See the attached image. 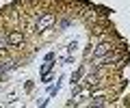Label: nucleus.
Wrapping results in <instances>:
<instances>
[{"mask_svg": "<svg viewBox=\"0 0 130 108\" xmlns=\"http://www.w3.org/2000/svg\"><path fill=\"white\" fill-rule=\"evenodd\" d=\"M15 69V63L13 61H7V63H0V74H7V71Z\"/></svg>", "mask_w": 130, "mask_h": 108, "instance_id": "nucleus-5", "label": "nucleus"}, {"mask_svg": "<svg viewBox=\"0 0 130 108\" xmlns=\"http://www.w3.org/2000/svg\"><path fill=\"white\" fill-rule=\"evenodd\" d=\"M80 76H83V69H80V71H76V74H74V76H72V84H74V82H76V80H78V78H80Z\"/></svg>", "mask_w": 130, "mask_h": 108, "instance_id": "nucleus-9", "label": "nucleus"}, {"mask_svg": "<svg viewBox=\"0 0 130 108\" xmlns=\"http://www.w3.org/2000/svg\"><path fill=\"white\" fill-rule=\"evenodd\" d=\"M52 24H54V15H52V13H46V15H41V17H39L37 30H39V33H41V30H48Z\"/></svg>", "mask_w": 130, "mask_h": 108, "instance_id": "nucleus-1", "label": "nucleus"}, {"mask_svg": "<svg viewBox=\"0 0 130 108\" xmlns=\"http://www.w3.org/2000/svg\"><path fill=\"white\" fill-rule=\"evenodd\" d=\"M117 61H119V56H117V54H111V56H108V54H104L102 65H111V63H117Z\"/></svg>", "mask_w": 130, "mask_h": 108, "instance_id": "nucleus-6", "label": "nucleus"}, {"mask_svg": "<svg viewBox=\"0 0 130 108\" xmlns=\"http://www.w3.org/2000/svg\"><path fill=\"white\" fill-rule=\"evenodd\" d=\"M85 82H87L89 87H95V84H98V76H89V78L85 80Z\"/></svg>", "mask_w": 130, "mask_h": 108, "instance_id": "nucleus-7", "label": "nucleus"}, {"mask_svg": "<svg viewBox=\"0 0 130 108\" xmlns=\"http://www.w3.org/2000/svg\"><path fill=\"white\" fill-rule=\"evenodd\" d=\"M111 43H100V46H98L95 48V50H93V56H98V58H100V56H104V54H108V52H111Z\"/></svg>", "mask_w": 130, "mask_h": 108, "instance_id": "nucleus-3", "label": "nucleus"}, {"mask_svg": "<svg viewBox=\"0 0 130 108\" xmlns=\"http://www.w3.org/2000/svg\"><path fill=\"white\" fill-rule=\"evenodd\" d=\"M22 41H24V35L22 33H9V35H7V43H9V46H20Z\"/></svg>", "mask_w": 130, "mask_h": 108, "instance_id": "nucleus-2", "label": "nucleus"}, {"mask_svg": "<svg viewBox=\"0 0 130 108\" xmlns=\"http://www.w3.org/2000/svg\"><path fill=\"white\" fill-rule=\"evenodd\" d=\"M89 104H91V106H106L108 99H104L102 95H98V97H91V99H89Z\"/></svg>", "mask_w": 130, "mask_h": 108, "instance_id": "nucleus-4", "label": "nucleus"}, {"mask_svg": "<svg viewBox=\"0 0 130 108\" xmlns=\"http://www.w3.org/2000/svg\"><path fill=\"white\" fill-rule=\"evenodd\" d=\"M7 46H9V43H7V35H2V33H0V50H5Z\"/></svg>", "mask_w": 130, "mask_h": 108, "instance_id": "nucleus-8", "label": "nucleus"}]
</instances>
